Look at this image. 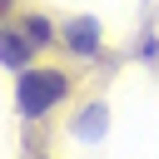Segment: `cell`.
<instances>
[{"label":"cell","instance_id":"3957f363","mask_svg":"<svg viewBox=\"0 0 159 159\" xmlns=\"http://www.w3.org/2000/svg\"><path fill=\"white\" fill-rule=\"evenodd\" d=\"M50 35H55V30H50V20L25 15V40H30V45H50Z\"/></svg>","mask_w":159,"mask_h":159},{"label":"cell","instance_id":"277c9868","mask_svg":"<svg viewBox=\"0 0 159 159\" xmlns=\"http://www.w3.org/2000/svg\"><path fill=\"white\" fill-rule=\"evenodd\" d=\"M89 35H94V30H89V25H84V30H80V25H75V30H70V45H75V50H84V55H89V50H94V40H89Z\"/></svg>","mask_w":159,"mask_h":159},{"label":"cell","instance_id":"6da1fadb","mask_svg":"<svg viewBox=\"0 0 159 159\" xmlns=\"http://www.w3.org/2000/svg\"><path fill=\"white\" fill-rule=\"evenodd\" d=\"M65 89H70V80L60 75V70H20V84H15V99H20V114H45V109H55L60 99H65Z\"/></svg>","mask_w":159,"mask_h":159},{"label":"cell","instance_id":"7a4b0ae2","mask_svg":"<svg viewBox=\"0 0 159 159\" xmlns=\"http://www.w3.org/2000/svg\"><path fill=\"white\" fill-rule=\"evenodd\" d=\"M30 40H25V30H0V60L5 65H25L30 60Z\"/></svg>","mask_w":159,"mask_h":159},{"label":"cell","instance_id":"5b68a950","mask_svg":"<svg viewBox=\"0 0 159 159\" xmlns=\"http://www.w3.org/2000/svg\"><path fill=\"white\" fill-rule=\"evenodd\" d=\"M5 10H10V0H0V15H5Z\"/></svg>","mask_w":159,"mask_h":159}]
</instances>
